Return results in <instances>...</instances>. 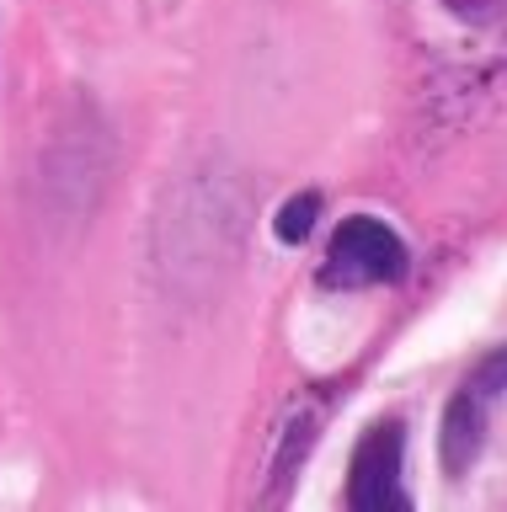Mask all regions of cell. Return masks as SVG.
Returning <instances> with one entry per match:
<instances>
[{"label":"cell","instance_id":"6da1fadb","mask_svg":"<svg viewBox=\"0 0 507 512\" xmlns=\"http://www.w3.org/2000/svg\"><path fill=\"white\" fill-rule=\"evenodd\" d=\"M406 240L379 224L369 214L347 219L337 235H331V251H326V267H321V283L326 288H369V283H401L406 278Z\"/></svg>","mask_w":507,"mask_h":512},{"label":"cell","instance_id":"7a4b0ae2","mask_svg":"<svg viewBox=\"0 0 507 512\" xmlns=\"http://www.w3.org/2000/svg\"><path fill=\"white\" fill-rule=\"evenodd\" d=\"M502 395H507V347L486 352V358L470 368V379L454 390L449 411H443V470L449 475L475 464L481 438H486V416Z\"/></svg>","mask_w":507,"mask_h":512},{"label":"cell","instance_id":"3957f363","mask_svg":"<svg viewBox=\"0 0 507 512\" xmlns=\"http://www.w3.org/2000/svg\"><path fill=\"white\" fill-rule=\"evenodd\" d=\"M401 422H379L363 432L358 454H353V475H347V507L353 512H395L411 507V496L401 486Z\"/></svg>","mask_w":507,"mask_h":512},{"label":"cell","instance_id":"277c9868","mask_svg":"<svg viewBox=\"0 0 507 512\" xmlns=\"http://www.w3.org/2000/svg\"><path fill=\"white\" fill-rule=\"evenodd\" d=\"M315 214H321V198H315V192H299V198L283 203L278 208V224H273L283 246H299V240L315 230Z\"/></svg>","mask_w":507,"mask_h":512}]
</instances>
